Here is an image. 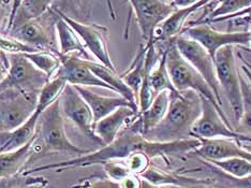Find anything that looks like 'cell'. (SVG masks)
<instances>
[{
    "mask_svg": "<svg viewBox=\"0 0 251 188\" xmlns=\"http://www.w3.org/2000/svg\"><path fill=\"white\" fill-rule=\"evenodd\" d=\"M201 144V141L196 138L186 140L170 142V143H158L146 140L143 135L134 132L131 126H127L118 134L115 141L111 144L102 146L100 150L74 157L70 161H65L55 163L43 164V166L25 169L20 175H33L41 171H54V172H62V171L74 168H86L102 164L112 161H124L129 157L131 154L136 152H145L151 158L161 157L163 159L168 156H178L189 152H195Z\"/></svg>",
    "mask_w": 251,
    "mask_h": 188,
    "instance_id": "obj_1",
    "label": "cell"
},
{
    "mask_svg": "<svg viewBox=\"0 0 251 188\" xmlns=\"http://www.w3.org/2000/svg\"><path fill=\"white\" fill-rule=\"evenodd\" d=\"M201 96L197 93L192 90L172 92L167 115L144 138L158 143L190 139L192 126L201 115Z\"/></svg>",
    "mask_w": 251,
    "mask_h": 188,
    "instance_id": "obj_2",
    "label": "cell"
},
{
    "mask_svg": "<svg viewBox=\"0 0 251 188\" xmlns=\"http://www.w3.org/2000/svg\"><path fill=\"white\" fill-rule=\"evenodd\" d=\"M90 152L74 145L68 138L59 100L40 114L33 141L32 161L54 153H68L78 157Z\"/></svg>",
    "mask_w": 251,
    "mask_h": 188,
    "instance_id": "obj_3",
    "label": "cell"
},
{
    "mask_svg": "<svg viewBox=\"0 0 251 188\" xmlns=\"http://www.w3.org/2000/svg\"><path fill=\"white\" fill-rule=\"evenodd\" d=\"M167 69L171 82L176 92L192 90L199 96H202L224 112L208 84L201 75L188 62L176 48L175 39L168 42L167 48Z\"/></svg>",
    "mask_w": 251,
    "mask_h": 188,
    "instance_id": "obj_4",
    "label": "cell"
},
{
    "mask_svg": "<svg viewBox=\"0 0 251 188\" xmlns=\"http://www.w3.org/2000/svg\"><path fill=\"white\" fill-rule=\"evenodd\" d=\"M201 115L191 129V138L199 140L226 139L237 141L239 144L251 142V136L234 130L226 113L201 96Z\"/></svg>",
    "mask_w": 251,
    "mask_h": 188,
    "instance_id": "obj_5",
    "label": "cell"
},
{
    "mask_svg": "<svg viewBox=\"0 0 251 188\" xmlns=\"http://www.w3.org/2000/svg\"><path fill=\"white\" fill-rule=\"evenodd\" d=\"M38 97L13 88L0 90V134L23 126L36 112Z\"/></svg>",
    "mask_w": 251,
    "mask_h": 188,
    "instance_id": "obj_6",
    "label": "cell"
},
{
    "mask_svg": "<svg viewBox=\"0 0 251 188\" xmlns=\"http://www.w3.org/2000/svg\"><path fill=\"white\" fill-rule=\"evenodd\" d=\"M214 62L220 90L225 93L235 122L238 123L243 113V102L241 79L234 55V47H226L219 50L215 56Z\"/></svg>",
    "mask_w": 251,
    "mask_h": 188,
    "instance_id": "obj_7",
    "label": "cell"
},
{
    "mask_svg": "<svg viewBox=\"0 0 251 188\" xmlns=\"http://www.w3.org/2000/svg\"><path fill=\"white\" fill-rule=\"evenodd\" d=\"M58 19L56 11L50 8L41 18L26 23L16 29L10 31L8 36L13 37L30 47L43 52H50L59 55L57 42L55 23Z\"/></svg>",
    "mask_w": 251,
    "mask_h": 188,
    "instance_id": "obj_8",
    "label": "cell"
},
{
    "mask_svg": "<svg viewBox=\"0 0 251 188\" xmlns=\"http://www.w3.org/2000/svg\"><path fill=\"white\" fill-rule=\"evenodd\" d=\"M9 69L0 82V90L13 88L28 94L39 95L50 79L33 66L24 54L8 55Z\"/></svg>",
    "mask_w": 251,
    "mask_h": 188,
    "instance_id": "obj_9",
    "label": "cell"
},
{
    "mask_svg": "<svg viewBox=\"0 0 251 188\" xmlns=\"http://www.w3.org/2000/svg\"><path fill=\"white\" fill-rule=\"evenodd\" d=\"M53 9L76 32V35L81 39L88 53L93 55L98 60L99 64L116 71L110 52H108V30L106 27L99 24H94V23L76 21L60 12L54 5Z\"/></svg>",
    "mask_w": 251,
    "mask_h": 188,
    "instance_id": "obj_10",
    "label": "cell"
},
{
    "mask_svg": "<svg viewBox=\"0 0 251 188\" xmlns=\"http://www.w3.org/2000/svg\"><path fill=\"white\" fill-rule=\"evenodd\" d=\"M180 35L199 43L214 59L219 50L226 47L246 45L250 42L249 31L230 32L218 31L208 24H190L184 28Z\"/></svg>",
    "mask_w": 251,
    "mask_h": 188,
    "instance_id": "obj_11",
    "label": "cell"
},
{
    "mask_svg": "<svg viewBox=\"0 0 251 188\" xmlns=\"http://www.w3.org/2000/svg\"><path fill=\"white\" fill-rule=\"evenodd\" d=\"M175 44L180 55L195 68L205 80V82L208 84L219 106L222 107L221 90L218 80H217L214 59L201 45L186 36L180 35L176 37Z\"/></svg>",
    "mask_w": 251,
    "mask_h": 188,
    "instance_id": "obj_12",
    "label": "cell"
},
{
    "mask_svg": "<svg viewBox=\"0 0 251 188\" xmlns=\"http://www.w3.org/2000/svg\"><path fill=\"white\" fill-rule=\"evenodd\" d=\"M145 45L151 44L157 28L177 9L173 1H129ZM153 44V43H152Z\"/></svg>",
    "mask_w": 251,
    "mask_h": 188,
    "instance_id": "obj_13",
    "label": "cell"
},
{
    "mask_svg": "<svg viewBox=\"0 0 251 188\" xmlns=\"http://www.w3.org/2000/svg\"><path fill=\"white\" fill-rule=\"evenodd\" d=\"M59 105L61 113L81 130V133L102 145L100 140L97 138L94 133V115L89 106L83 97L78 94L75 87L67 84L64 92L59 97ZM103 146V145H102Z\"/></svg>",
    "mask_w": 251,
    "mask_h": 188,
    "instance_id": "obj_14",
    "label": "cell"
},
{
    "mask_svg": "<svg viewBox=\"0 0 251 188\" xmlns=\"http://www.w3.org/2000/svg\"><path fill=\"white\" fill-rule=\"evenodd\" d=\"M60 68L54 78L64 79L68 84L72 85V86H94L112 90L110 86H107L105 83L102 82L91 72L86 62H85V59L81 58V57L76 55H66L60 56Z\"/></svg>",
    "mask_w": 251,
    "mask_h": 188,
    "instance_id": "obj_15",
    "label": "cell"
},
{
    "mask_svg": "<svg viewBox=\"0 0 251 188\" xmlns=\"http://www.w3.org/2000/svg\"><path fill=\"white\" fill-rule=\"evenodd\" d=\"M138 116V110L131 107H122L97 122L94 125V133L102 145H108L115 141L123 129L132 124Z\"/></svg>",
    "mask_w": 251,
    "mask_h": 188,
    "instance_id": "obj_16",
    "label": "cell"
},
{
    "mask_svg": "<svg viewBox=\"0 0 251 188\" xmlns=\"http://www.w3.org/2000/svg\"><path fill=\"white\" fill-rule=\"evenodd\" d=\"M201 144L193 152L206 162L242 158L251 162V153L244 150L237 141L226 139L200 140Z\"/></svg>",
    "mask_w": 251,
    "mask_h": 188,
    "instance_id": "obj_17",
    "label": "cell"
},
{
    "mask_svg": "<svg viewBox=\"0 0 251 188\" xmlns=\"http://www.w3.org/2000/svg\"><path fill=\"white\" fill-rule=\"evenodd\" d=\"M208 1H195L191 5L185 8H177L162 24L157 28L153 35L152 43L169 42L176 37L180 36L181 31L186 27V21L198 10L203 9Z\"/></svg>",
    "mask_w": 251,
    "mask_h": 188,
    "instance_id": "obj_18",
    "label": "cell"
},
{
    "mask_svg": "<svg viewBox=\"0 0 251 188\" xmlns=\"http://www.w3.org/2000/svg\"><path fill=\"white\" fill-rule=\"evenodd\" d=\"M171 93L172 92L170 90H163L159 93L152 100L151 106L145 111L139 113L138 118L130 125L131 128L144 136L158 126L167 115L171 101Z\"/></svg>",
    "mask_w": 251,
    "mask_h": 188,
    "instance_id": "obj_19",
    "label": "cell"
},
{
    "mask_svg": "<svg viewBox=\"0 0 251 188\" xmlns=\"http://www.w3.org/2000/svg\"><path fill=\"white\" fill-rule=\"evenodd\" d=\"M78 92V94L83 97V99L86 101V104L89 106L91 112L94 115V122L95 124L99 122L100 119L104 118L105 116L110 115L115 110L119 109L122 107H131L133 109L138 110V107H135L130 104L128 100L123 98L122 96L119 97H106L101 96L94 93L93 90H90L87 87L82 86H74Z\"/></svg>",
    "mask_w": 251,
    "mask_h": 188,
    "instance_id": "obj_20",
    "label": "cell"
},
{
    "mask_svg": "<svg viewBox=\"0 0 251 188\" xmlns=\"http://www.w3.org/2000/svg\"><path fill=\"white\" fill-rule=\"evenodd\" d=\"M35 136L21 149L0 154V181L13 179L25 170V166L32 161Z\"/></svg>",
    "mask_w": 251,
    "mask_h": 188,
    "instance_id": "obj_21",
    "label": "cell"
},
{
    "mask_svg": "<svg viewBox=\"0 0 251 188\" xmlns=\"http://www.w3.org/2000/svg\"><path fill=\"white\" fill-rule=\"evenodd\" d=\"M53 2L54 1H33V0L13 1L8 30L5 35H8L10 31L16 29L28 22L41 18L52 8Z\"/></svg>",
    "mask_w": 251,
    "mask_h": 188,
    "instance_id": "obj_22",
    "label": "cell"
},
{
    "mask_svg": "<svg viewBox=\"0 0 251 188\" xmlns=\"http://www.w3.org/2000/svg\"><path fill=\"white\" fill-rule=\"evenodd\" d=\"M55 31L60 56L76 55L78 57L82 56L85 60H91L88 51L84 47L76 32L59 15L55 23Z\"/></svg>",
    "mask_w": 251,
    "mask_h": 188,
    "instance_id": "obj_23",
    "label": "cell"
},
{
    "mask_svg": "<svg viewBox=\"0 0 251 188\" xmlns=\"http://www.w3.org/2000/svg\"><path fill=\"white\" fill-rule=\"evenodd\" d=\"M85 62H86L87 67L97 78L101 80L103 83H105L107 86L111 87L112 92L119 94L123 98L128 100L131 105L138 107V101H136V97L134 93L130 89L128 85L124 82L122 76H119L115 70H112L110 68L99 64L98 61L85 60Z\"/></svg>",
    "mask_w": 251,
    "mask_h": 188,
    "instance_id": "obj_24",
    "label": "cell"
},
{
    "mask_svg": "<svg viewBox=\"0 0 251 188\" xmlns=\"http://www.w3.org/2000/svg\"><path fill=\"white\" fill-rule=\"evenodd\" d=\"M40 114L41 113L36 110L33 115L20 128L11 133L0 134V154L15 151L27 144L36 134Z\"/></svg>",
    "mask_w": 251,
    "mask_h": 188,
    "instance_id": "obj_25",
    "label": "cell"
},
{
    "mask_svg": "<svg viewBox=\"0 0 251 188\" xmlns=\"http://www.w3.org/2000/svg\"><path fill=\"white\" fill-rule=\"evenodd\" d=\"M148 47L145 44H142L140 47L139 52L136 53L134 59L131 62L130 67L127 69L122 78L124 82L128 85L130 89L132 90L136 97V101H138V95L140 92L142 82L145 76V61H146V53H147Z\"/></svg>",
    "mask_w": 251,
    "mask_h": 188,
    "instance_id": "obj_26",
    "label": "cell"
},
{
    "mask_svg": "<svg viewBox=\"0 0 251 188\" xmlns=\"http://www.w3.org/2000/svg\"><path fill=\"white\" fill-rule=\"evenodd\" d=\"M150 82L153 94L157 96L163 90L176 92L171 82L167 69V51H163L156 66L152 68L150 76Z\"/></svg>",
    "mask_w": 251,
    "mask_h": 188,
    "instance_id": "obj_27",
    "label": "cell"
},
{
    "mask_svg": "<svg viewBox=\"0 0 251 188\" xmlns=\"http://www.w3.org/2000/svg\"><path fill=\"white\" fill-rule=\"evenodd\" d=\"M24 55L27 57L28 60L37 68V69L42 71L44 75H47L50 80L56 76V73L59 70L61 65L60 55L55 53L40 51V52Z\"/></svg>",
    "mask_w": 251,
    "mask_h": 188,
    "instance_id": "obj_28",
    "label": "cell"
},
{
    "mask_svg": "<svg viewBox=\"0 0 251 188\" xmlns=\"http://www.w3.org/2000/svg\"><path fill=\"white\" fill-rule=\"evenodd\" d=\"M67 84L68 83L65 80L60 78H54L50 80L39 94L37 111L42 113L58 100Z\"/></svg>",
    "mask_w": 251,
    "mask_h": 188,
    "instance_id": "obj_29",
    "label": "cell"
},
{
    "mask_svg": "<svg viewBox=\"0 0 251 188\" xmlns=\"http://www.w3.org/2000/svg\"><path fill=\"white\" fill-rule=\"evenodd\" d=\"M251 5V0H226V1H218L215 9L209 13L207 19L202 24H212L217 20L226 18L232 14H235L239 11L246 9Z\"/></svg>",
    "mask_w": 251,
    "mask_h": 188,
    "instance_id": "obj_30",
    "label": "cell"
},
{
    "mask_svg": "<svg viewBox=\"0 0 251 188\" xmlns=\"http://www.w3.org/2000/svg\"><path fill=\"white\" fill-rule=\"evenodd\" d=\"M222 172L234 179H244L251 175V162L242 158H231L226 161L208 162Z\"/></svg>",
    "mask_w": 251,
    "mask_h": 188,
    "instance_id": "obj_31",
    "label": "cell"
},
{
    "mask_svg": "<svg viewBox=\"0 0 251 188\" xmlns=\"http://www.w3.org/2000/svg\"><path fill=\"white\" fill-rule=\"evenodd\" d=\"M239 79H241L243 113L237 125L244 133H251V85L247 79L243 77L241 71H239Z\"/></svg>",
    "mask_w": 251,
    "mask_h": 188,
    "instance_id": "obj_32",
    "label": "cell"
},
{
    "mask_svg": "<svg viewBox=\"0 0 251 188\" xmlns=\"http://www.w3.org/2000/svg\"><path fill=\"white\" fill-rule=\"evenodd\" d=\"M49 181L44 176L18 175L13 179L0 181V188H48Z\"/></svg>",
    "mask_w": 251,
    "mask_h": 188,
    "instance_id": "obj_33",
    "label": "cell"
},
{
    "mask_svg": "<svg viewBox=\"0 0 251 188\" xmlns=\"http://www.w3.org/2000/svg\"><path fill=\"white\" fill-rule=\"evenodd\" d=\"M0 51L7 55L40 52L37 49L8 35H0Z\"/></svg>",
    "mask_w": 251,
    "mask_h": 188,
    "instance_id": "obj_34",
    "label": "cell"
},
{
    "mask_svg": "<svg viewBox=\"0 0 251 188\" xmlns=\"http://www.w3.org/2000/svg\"><path fill=\"white\" fill-rule=\"evenodd\" d=\"M151 157L145 152H136L131 154L129 157L124 159V162L128 167L131 174L141 175L150 168L151 166Z\"/></svg>",
    "mask_w": 251,
    "mask_h": 188,
    "instance_id": "obj_35",
    "label": "cell"
},
{
    "mask_svg": "<svg viewBox=\"0 0 251 188\" xmlns=\"http://www.w3.org/2000/svg\"><path fill=\"white\" fill-rule=\"evenodd\" d=\"M103 169L107 175V179L116 183H121L127 176L131 174L128 167L123 161H112L103 164Z\"/></svg>",
    "mask_w": 251,
    "mask_h": 188,
    "instance_id": "obj_36",
    "label": "cell"
},
{
    "mask_svg": "<svg viewBox=\"0 0 251 188\" xmlns=\"http://www.w3.org/2000/svg\"><path fill=\"white\" fill-rule=\"evenodd\" d=\"M12 2L13 1H0V35H5L8 30Z\"/></svg>",
    "mask_w": 251,
    "mask_h": 188,
    "instance_id": "obj_37",
    "label": "cell"
},
{
    "mask_svg": "<svg viewBox=\"0 0 251 188\" xmlns=\"http://www.w3.org/2000/svg\"><path fill=\"white\" fill-rule=\"evenodd\" d=\"M75 188H121L118 183L116 182H113L108 179L104 180H98L95 182H89L86 185L85 184H79L76 185Z\"/></svg>",
    "mask_w": 251,
    "mask_h": 188,
    "instance_id": "obj_38",
    "label": "cell"
},
{
    "mask_svg": "<svg viewBox=\"0 0 251 188\" xmlns=\"http://www.w3.org/2000/svg\"><path fill=\"white\" fill-rule=\"evenodd\" d=\"M144 180L140 175L130 174L119 183L121 188H143Z\"/></svg>",
    "mask_w": 251,
    "mask_h": 188,
    "instance_id": "obj_39",
    "label": "cell"
},
{
    "mask_svg": "<svg viewBox=\"0 0 251 188\" xmlns=\"http://www.w3.org/2000/svg\"><path fill=\"white\" fill-rule=\"evenodd\" d=\"M226 179L230 188H251V175H248L244 179H234L226 174Z\"/></svg>",
    "mask_w": 251,
    "mask_h": 188,
    "instance_id": "obj_40",
    "label": "cell"
},
{
    "mask_svg": "<svg viewBox=\"0 0 251 188\" xmlns=\"http://www.w3.org/2000/svg\"><path fill=\"white\" fill-rule=\"evenodd\" d=\"M8 69H9L8 55L0 51V82H1L5 78V76H7Z\"/></svg>",
    "mask_w": 251,
    "mask_h": 188,
    "instance_id": "obj_41",
    "label": "cell"
},
{
    "mask_svg": "<svg viewBox=\"0 0 251 188\" xmlns=\"http://www.w3.org/2000/svg\"><path fill=\"white\" fill-rule=\"evenodd\" d=\"M238 57H239V59L242 60V66L239 67V71L244 73V77L247 79V81L251 85V64L248 60L245 59L241 54H238Z\"/></svg>",
    "mask_w": 251,
    "mask_h": 188,
    "instance_id": "obj_42",
    "label": "cell"
},
{
    "mask_svg": "<svg viewBox=\"0 0 251 188\" xmlns=\"http://www.w3.org/2000/svg\"><path fill=\"white\" fill-rule=\"evenodd\" d=\"M159 188H218L215 186H209L205 184L204 182L198 184H192V185H186V186H164V187H159Z\"/></svg>",
    "mask_w": 251,
    "mask_h": 188,
    "instance_id": "obj_43",
    "label": "cell"
},
{
    "mask_svg": "<svg viewBox=\"0 0 251 188\" xmlns=\"http://www.w3.org/2000/svg\"><path fill=\"white\" fill-rule=\"evenodd\" d=\"M241 146L243 147L244 150H246L247 152L251 153V142L249 143V142H244V143H241Z\"/></svg>",
    "mask_w": 251,
    "mask_h": 188,
    "instance_id": "obj_44",
    "label": "cell"
},
{
    "mask_svg": "<svg viewBox=\"0 0 251 188\" xmlns=\"http://www.w3.org/2000/svg\"><path fill=\"white\" fill-rule=\"evenodd\" d=\"M249 20H250V26H249V33H250V47H251V15L249 16Z\"/></svg>",
    "mask_w": 251,
    "mask_h": 188,
    "instance_id": "obj_45",
    "label": "cell"
}]
</instances>
